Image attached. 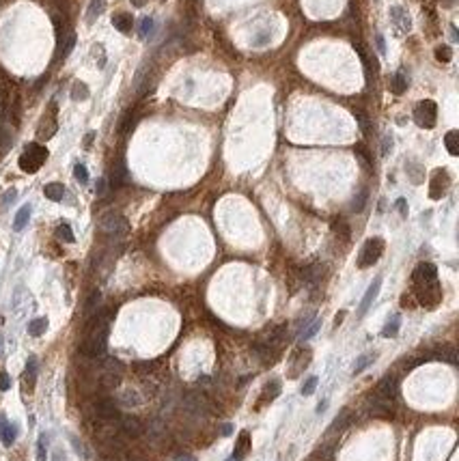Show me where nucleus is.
<instances>
[{
  "label": "nucleus",
  "instance_id": "1",
  "mask_svg": "<svg viewBox=\"0 0 459 461\" xmlns=\"http://www.w3.org/2000/svg\"><path fill=\"white\" fill-rule=\"evenodd\" d=\"M414 287H416V298L422 306L431 308L442 300V291L437 285V270L433 263H418L412 274Z\"/></svg>",
  "mask_w": 459,
  "mask_h": 461
},
{
  "label": "nucleus",
  "instance_id": "2",
  "mask_svg": "<svg viewBox=\"0 0 459 461\" xmlns=\"http://www.w3.org/2000/svg\"><path fill=\"white\" fill-rule=\"evenodd\" d=\"M108 328H110V315H95L87 326V336L80 345V351L87 358H102L108 343Z\"/></svg>",
  "mask_w": 459,
  "mask_h": 461
},
{
  "label": "nucleus",
  "instance_id": "3",
  "mask_svg": "<svg viewBox=\"0 0 459 461\" xmlns=\"http://www.w3.org/2000/svg\"><path fill=\"white\" fill-rule=\"evenodd\" d=\"M48 160V149L37 145V142H33V145H28L24 149V153L20 155V168L24 172H37L41 166H44V162Z\"/></svg>",
  "mask_w": 459,
  "mask_h": 461
},
{
  "label": "nucleus",
  "instance_id": "4",
  "mask_svg": "<svg viewBox=\"0 0 459 461\" xmlns=\"http://www.w3.org/2000/svg\"><path fill=\"white\" fill-rule=\"evenodd\" d=\"M399 394V381L394 375H386L384 379H379V384L375 386V390L371 394V403H394Z\"/></svg>",
  "mask_w": 459,
  "mask_h": 461
},
{
  "label": "nucleus",
  "instance_id": "5",
  "mask_svg": "<svg viewBox=\"0 0 459 461\" xmlns=\"http://www.w3.org/2000/svg\"><path fill=\"white\" fill-rule=\"evenodd\" d=\"M384 252V240L382 237H371L367 240V244L362 246L360 250V257H358V268H371V265H375L379 261V257H382Z\"/></svg>",
  "mask_w": 459,
  "mask_h": 461
},
{
  "label": "nucleus",
  "instance_id": "6",
  "mask_svg": "<svg viewBox=\"0 0 459 461\" xmlns=\"http://www.w3.org/2000/svg\"><path fill=\"white\" fill-rule=\"evenodd\" d=\"M99 228H102L106 235L121 237V235L127 233V228H130V226H127V220L121 213L108 211V213H104L102 218H99Z\"/></svg>",
  "mask_w": 459,
  "mask_h": 461
},
{
  "label": "nucleus",
  "instance_id": "7",
  "mask_svg": "<svg viewBox=\"0 0 459 461\" xmlns=\"http://www.w3.org/2000/svg\"><path fill=\"white\" fill-rule=\"evenodd\" d=\"M414 121L418 127H425V129H431L435 127V121H437V106L433 99H425L416 106L414 110Z\"/></svg>",
  "mask_w": 459,
  "mask_h": 461
},
{
  "label": "nucleus",
  "instance_id": "8",
  "mask_svg": "<svg viewBox=\"0 0 459 461\" xmlns=\"http://www.w3.org/2000/svg\"><path fill=\"white\" fill-rule=\"evenodd\" d=\"M448 188H450V177H448V172L444 170V168L433 170L431 183H429V196H431L433 200H437V198H442L444 194L448 192Z\"/></svg>",
  "mask_w": 459,
  "mask_h": 461
},
{
  "label": "nucleus",
  "instance_id": "9",
  "mask_svg": "<svg viewBox=\"0 0 459 461\" xmlns=\"http://www.w3.org/2000/svg\"><path fill=\"white\" fill-rule=\"evenodd\" d=\"M56 129H59V123H56V104H52L48 108V112L44 114V119H41L37 136L41 140H48V138H52V136L56 134Z\"/></svg>",
  "mask_w": 459,
  "mask_h": 461
},
{
  "label": "nucleus",
  "instance_id": "10",
  "mask_svg": "<svg viewBox=\"0 0 459 461\" xmlns=\"http://www.w3.org/2000/svg\"><path fill=\"white\" fill-rule=\"evenodd\" d=\"M311 364V349L308 347H300L296 354L291 356V369H289V377H298L306 366Z\"/></svg>",
  "mask_w": 459,
  "mask_h": 461
},
{
  "label": "nucleus",
  "instance_id": "11",
  "mask_svg": "<svg viewBox=\"0 0 459 461\" xmlns=\"http://www.w3.org/2000/svg\"><path fill=\"white\" fill-rule=\"evenodd\" d=\"M102 381H104V386H117L119 381H121V362H117V360H108L104 366V373H102Z\"/></svg>",
  "mask_w": 459,
  "mask_h": 461
},
{
  "label": "nucleus",
  "instance_id": "12",
  "mask_svg": "<svg viewBox=\"0 0 459 461\" xmlns=\"http://www.w3.org/2000/svg\"><path fill=\"white\" fill-rule=\"evenodd\" d=\"M95 414L99 416V418H104V420H112V418H117L119 416V407H117V403L114 401L104 399V401L95 403Z\"/></svg>",
  "mask_w": 459,
  "mask_h": 461
},
{
  "label": "nucleus",
  "instance_id": "13",
  "mask_svg": "<svg viewBox=\"0 0 459 461\" xmlns=\"http://www.w3.org/2000/svg\"><path fill=\"white\" fill-rule=\"evenodd\" d=\"M379 287H382V278L377 276V278L371 283V287L367 289V293H364V298H362V302H360V311H358V315H360V317H362L364 313H367L369 308H371V304L375 302L377 293H379Z\"/></svg>",
  "mask_w": 459,
  "mask_h": 461
},
{
  "label": "nucleus",
  "instance_id": "14",
  "mask_svg": "<svg viewBox=\"0 0 459 461\" xmlns=\"http://www.w3.org/2000/svg\"><path fill=\"white\" fill-rule=\"evenodd\" d=\"M248 452H250V435H248V431H242L240 437H238V442H235L233 457L228 459V461H244V457H246Z\"/></svg>",
  "mask_w": 459,
  "mask_h": 461
},
{
  "label": "nucleus",
  "instance_id": "15",
  "mask_svg": "<svg viewBox=\"0 0 459 461\" xmlns=\"http://www.w3.org/2000/svg\"><path fill=\"white\" fill-rule=\"evenodd\" d=\"M324 274H326V265L313 263V265H308V268L302 270V278H304V283H308V285H317V283H321Z\"/></svg>",
  "mask_w": 459,
  "mask_h": 461
},
{
  "label": "nucleus",
  "instance_id": "16",
  "mask_svg": "<svg viewBox=\"0 0 459 461\" xmlns=\"http://www.w3.org/2000/svg\"><path fill=\"white\" fill-rule=\"evenodd\" d=\"M121 429H123V433L130 435V437H138V435H142V431H145L142 422L138 418H134V416H127V418L121 420Z\"/></svg>",
  "mask_w": 459,
  "mask_h": 461
},
{
  "label": "nucleus",
  "instance_id": "17",
  "mask_svg": "<svg viewBox=\"0 0 459 461\" xmlns=\"http://www.w3.org/2000/svg\"><path fill=\"white\" fill-rule=\"evenodd\" d=\"M278 394H281V381L278 379H272V381H268V384L263 386V394H261V399H259V403H257V405H263V403H268V401H274Z\"/></svg>",
  "mask_w": 459,
  "mask_h": 461
},
{
  "label": "nucleus",
  "instance_id": "18",
  "mask_svg": "<svg viewBox=\"0 0 459 461\" xmlns=\"http://www.w3.org/2000/svg\"><path fill=\"white\" fill-rule=\"evenodd\" d=\"M35 379H37V360L31 358L26 362V373H24V379H22V384H24V390L26 392H33V388H35Z\"/></svg>",
  "mask_w": 459,
  "mask_h": 461
},
{
  "label": "nucleus",
  "instance_id": "19",
  "mask_svg": "<svg viewBox=\"0 0 459 461\" xmlns=\"http://www.w3.org/2000/svg\"><path fill=\"white\" fill-rule=\"evenodd\" d=\"M390 18H392L394 24L399 26V31H403V33L410 31V26H412L410 16H407V13L401 9V7H392V9H390Z\"/></svg>",
  "mask_w": 459,
  "mask_h": 461
},
{
  "label": "nucleus",
  "instance_id": "20",
  "mask_svg": "<svg viewBox=\"0 0 459 461\" xmlns=\"http://www.w3.org/2000/svg\"><path fill=\"white\" fill-rule=\"evenodd\" d=\"M0 435H3V442L7 446H11L13 442H16V437H18V427L13 422H7L3 418L0 420Z\"/></svg>",
  "mask_w": 459,
  "mask_h": 461
},
{
  "label": "nucleus",
  "instance_id": "21",
  "mask_svg": "<svg viewBox=\"0 0 459 461\" xmlns=\"http://www.w3.org/2000/svg\"><path fill=\"white\" fill-rule=\"evenodd\" d=\"M112 26L117 28L119 33H130L132 26H134V20L130 13H117V16L112 18Z\"/></svg>",
  "mask_w": 459,
  "mask_h": 461
},
{
  "label": "nucleus",
  "instance_id": "22",
  "mask_svg": "<svg viewBox=\"0 0 459 461\" xmlns=\"http://www.w3.org/2000/svg\"><path fill=\"white\" fill-rule=\"evenodd\" d=\"M44 194L50 200H63V196H65V185L63 183H48L44 188Z\"/></svg>",
  "mask_w": 459,
  "mask_h": 461
},
{
  "label": "nucleus",
  "instance_id": "23",
  "mask_svg": "<svg viewBox=\"0 0 459 461\" xmlns=\"http://www.w3.org/2000/svg\"><path fill=\"white\" fill-rule=\"evenodd\" d=\"M28 220H31V205H24L22 209L16 213V220H13V228H16V231H22V228L28 224Z\"/></svg>",
  "mask_w": 459,
  "mask_h": 461
},
{
  "label": "nucleus",
  "instance_id": "24",
  "mask_svg": "<svg viewBox=\"0 0 459 461\" xmlns=\"http://www.w3.org/2000/svg\"><path fill=\"white\" fill-rule=\"evenodd\" d=\"M48 330V319L46 317H37V319H33L28 323V334L31 336H41Z\"/></svg>",
  "mask_w": 459,
  "mask_h": 461
},
{
  "label": "nucleus",
  "instance_id": "25",
  "mask_svg": "<svg viewBox=\"0 0 459 461\" xmlns=\"http://www.w3.org/2000/svg\"><path fill=\"white\" fill-rule=\"evenodd\" d=\"M444 145H446L450 155H459V132H457V129H450V132L446 134Z\"/></svg>",
  "mask_w": 459,
  "mask_h": 461
},
{
  "label": "nucleus",
  "instance_id": "26",
  "mask_svg": "<svg viewBox=\"0 0 459 461\" xmlns=\"http://www.w3.org/2000/svg\"><path fill=\"white\" fill-rule=\"evenodd\" d=\"M127 183V170L123 164H117V166L112 168V185L114 188H119V185H125Z\"/></svg>",
  "mask_w": 459,
  "mask_h": 461
},
{
  "label": "nucleus",
  "instance_id": "27",
  "mask_svg": "<svg viewBox=\"0 0 459 461\" xmlns=\"http://www.w3.org/2000/svg\"><path fill=\"white\" fill-rule=\"evenodd\" d=\"M71 99H76V102H84V99H89V89L84 82H74L71 86Z\"/></svg>",
  "mask_w": 459,
  "mask_h": 461
},
{
  "label": "nucleus",
  "instance_id": "28",
  "mask_svg": "<svg viewBox=\"0 0 459 461\" xmlns=\"http://www.w3.org/2000/svg\"><path fill=\"white\" fill-rule=\"evenodd\" d=\"M405 89H407V80H405V76L399 71V74H394L392 80H390V91L394 93V95H401Z\"/></svg>",
  "mask_w": 459,
  "mask_h": 461
},
{
  "label": "nucleus",
  "instance_id": "29",
  "mask_svg": "<svg viewBox=\"0 0 459 461\" xmlns=\"http://www.w3.org/2000/svg\"><path fill=\"white\" fill-rule=\"evenodd\" d=\"M104 0H91V5H89V11H87V20L89 22H95L97 16H102V11H104Z\"/></svg>",
  "mask_w": 459,
  "mask_h": 461
},
{
  "label": "nucleus",
  "instance_id": "30",
  "mask_svg": "<svg viewBox=\"0 0 459 461\" xmlns=\"http://www.w3.org/2000/svg\"><path fill=\"white\" fill-rule=\"evenodd\" d=\"M13 145V134L9 127L0 125V151H9Z\"/></svg>",
  "mask_w": 459,
  "mask_h": 461
},
{
  "label": "nucleus",
  "instance_id": "31",
  "mask_svg": "<svg viewBox=\"0 0 459 461\" xmlns=\"http://www.w3.org/2000/svg\"><path fill=\"white\" fill-rule=\"evenodd\" d=\"M56 237H59L61 242H67V244H71V242L76 240V237H74V231H71L69 224H59V226H56Z\"/></svg>",
  "mask_w": 459,
  "mask_h": 461
},
{
  "label": "nucleus",
  "instance_id": "32",
  "mask_svg": "<svg viewBox=\"0 0 459 461\" xmlns=\"http://www.w3.org/2000/svg\"><path fill=\"white\" fill-rule=\"evenodd\" d=\"M373 360H375V354H364V356L358 358V362L354 364V375H358V373H362V371L367 369V366L373 362Z\"/></svg>",
  "mask_w": 459,
  "mask_h": 461
},
{
  "label": "nucleus",
  "instance_id": "33",
  "mask_svg": "<svg viewBox=\"0 0 459 461\" xmlns=\"http://www.w3.org/2000/svg\"><path fill=\"white\" fill-rule=\"evenodd\" d=\"M69 440H71V446H74L76 452H78V455H80L82 459H91V450H89L80 440H78L76 435H69Z\"/></svg>",
  "mask_w": 459,
  "mask_h": 461
},
{
  "label": "nucleus",
  "instance_id": "34",
  "mask_svg": "<svg viewBox=\"0 0 459 461\" xmlns=\"http://www.w3.org/2000/svg\"><path fill=\"white\" fill-rule=\"evenodd\" d=\"M397 332H399V317H392V321L386 323V328L382 330V336L392 338V336H397Z\"/></svg>",
  "mask_w": 459,
  "mask_h": 461
},
{
  "label": "nucleus",
  "instance_id": "35",
  "mask_svg": "<svg viewBox=\"0 0 459 461\" xmlns=\"http://www.w3.org/2000/svg\"><path fill=\"white\" fill-rule=\"evenodd\" d=\"M405 170H407V175H410V179H412L414 183H422V175H420V172H422V168L418 166V164L410 162V164H407V166H405Z\"/></svg>",
  "mask_w": 459,
  "mask_h": 461
},
{
  "label": "nucleus",
  "instance_id": "36",
  "mask_svg": "<svg viewBox=\"0 0 459 461\" xmlns=\"http://www.w3.org/2000/svg\"><path fill=\"white\" fill-rule=\"evenodd\" d=\"M437 358H440V360H446V362H450V364H455V362H457V351H455L453 347H446V345H444V347L437 351Z\"/></svg>",
  "mask_w": 459,
  "mask_h": 461
},
{
  "label": "nucleus",
  "instance_id": "37",
  "mask_svg": "<svg viewBox=\"0 0 459 461\" xmlns=\"http://www.w3.org/2000/svg\"><path fill=\"white\" fill-rule=\"evenodd\" d=\"M367 198H369V192L367 190H360V194L354 198V203H351V209L354 211H362L364 205H367Z\"/></svg>",
  "mask_w": 459,
  "mask_h": 461
},
{
  "label": "nucleus",
  "instance_id": "38",
  "mask_svg": "<svg viewBox=\"0 0 459 461\" xmlns=\"http://www.w3.org/2000/svg\"><path fill=\"white\" fill-rule=\"evenodd\" d=\"M99 300H102V295H99V291H93V293H91V298L87 300V306H84V311H87V315L95 313V308H97V304H99Z\"/></svg>",
  "mask_w": 459,
  "mask_h": 461
},
{
  "label": "nucleus",
  "instance_id": "39",
  "mask_svg": "<svg viewBox=\"0 0 459 461\" xmlns=\"http://www.w3.org/2000/svg\"><path fill=\"white\" fill-rule=\"evenodd\" d=\"M435 59L440 61V63H448L450 59H453V52H450L448 46H440V48L435 50Z\"/></svg>",
  "mask_w": 459,
  "mask_h": 461
},
{
  "label": "nucleus",
  "instance_id": "40",
  "mask_svg": "<svg viewBox=\"0 0 459 461\" xmlns=\"http://www.w3.org/2000/svg\"><path fill=\"white\" fill-rule=\"evenodd\" d=\"M123 403H125V405H140L142 399L138 397V392H136V390H125L123 392Z\"/></svg>",
  "mask_w": 459,
  "mask_h": 461
},
{
  "label": "nucleus",
  "instance_id": "41",
  "mask_svg": "<svg viewBox=\"0 0 459 461\" xmlns=\"http://www.w3.org/2000/svg\"><path fill=\"white\" fill-rule=\"evenodd\" d=\"M74 177H76L80 183H87V181H89V170H87V166H84V164H76Z\"/></svg>",
  "mask_w": 459,
  "mask_h": 461
},
{
  "label": "nucleus",
  "instance_id": "42",
  "mask_svg": "<svg viewBox=\"0 0 459 461\" xmlns=\"http://www.w3.org/2000/svg\"><path fill=\"white\" fill-rule=\"evenodd\" d=\"M334 231H336V235H341L343 240H349V226L345 224V222L343 220H339V222H334Z\"/></svg>",
  "mask_w": 459,
  "mask_h": 461
},
{
  "label": "nucleus",
  "instance_id": "43",
  "mask_svg": "<svg viewBox=\"0 0 459 461\" xmlns=\"http://www.w3.org/2000/svg\"><path fill=\"white\" fill-rule=\"evenodd\" d=\"M134 369L138 375H149L153 371V362H138V364H134Z\"/></svg>",
  "mask_w": 459,
  "mask_h": 461
},
{
  "label": "nucleus",
  "instance_id": "44",
  "mask_svg": "<svg viewBox=\"0 0 459 461\" xmlns=\"http://www.w3.org/2000/svg\"><path fill=\"white\" fill-rule=\"evenodd\" d=\"M37 461H46V433L39 435V444H37Z\"/></svg>",
  "mask_w": 459,
  "mask_h": 461
},
{
  "label": "nucleus",
  "instance_id": "45",
  "mask_svg": "<svg viewBox=\"0 0 459 461\" xmlns=\"http://www.w3.org/2000/svg\"><path fill=\"white\" fill-rule=\"evenodd\" d=\"M151 31H153V20L151 18H145V20L140 22V37H147Z\"/></svg>",
  "mask_w": 459,
  "mask_h": 461
},
{
  "label": "nucleus",
  "instance_id": "46",
  "mask_svg": "<svg viewBox=\"0 0 459 461\" xmlns=\"http://www.w3.org/2000/svg\"><path fill=\"white\" fill-rule=\"evenodd\" d=\"M319 326H321V321H313V326H308V330H304V332L300 334V338H302V341H306V338L315 336V334H317V330H319Z\"/></svg>",
  "mask_w": 459,
  "mask_h": 461
},
{
  "label": "nucleus",
  "instance_id": "47",
  "mask_svg": "<svg viewBox=\"0 0 459 461\" xmlns=\"http://www.w3.org/2000/svg\"><path fill=\"white\" fill-rule=\"evenodd\" d=\"M315 386H317V377H308L306 381H304V386H302V394H313L315 392Z\"/></svg>",
  "mask_w": 459,
  "mask_h": 461
},
{
  "label": "nucleus",
  "instance_id": "48",
  "mask_svg": "<svg viewBox=\"0 0 459 461\" xmlns=\"http://www.w3.org/2000/svg\"><path fill=\"white\" fill-rule=\"evenodd\" d=\"M74 46H76V35L71 33L69 37H67V41H65V46H63V50H61V54H63V56H67V54L71 52V50H74Z\"/></svg>",
  "mask_w": 459,
  "mask_h": 461
},
{
  "label": "nucleus",
  "instance_id": "49",
  "mask_svg": "<svg viewBox=\"0 0 459 461\" xmlns=\"http://www.w3.org/2000/svg\"><path fill=\"white\" fill-rule=\"evenodd\" d=\"M16 196H18V190H9L3 198H0V207H7L9 203H13V200H16Z\"/></svg>",
  "mask_w": 459,
  "mask_h": 461
},
{
  "label": "nucleus",
  "instance_id": "50",
  "mask_svg": "<svg viewBox=\"0 0 459 461\" xmlns=\"http://www.w3.org/2000/svg\"><path fill=\"white\" fill-rule=\"evenodd\" d=\"M11 388V379H9V375H7V373H0V390H9Z\"/></svg>",
  "mask_w": 459,
  "mask_h": 461
},
{
  "label": "nucleus",
  "instance_id": "51",
  "mask_svg": "<svg viewBox=\"0 0 459 461\" xmlns=\"http://www.w3.org/2000/svg\"><path fill=\"white\" fill-rule=\"evenodd\" d=\"M356 114V119H358V123H360V127L364 129V132H369V119L364 117L362 112H354Z\"/></svg>",
  "mask_w": 459,
  "mask_h": 461
},
{
  "label": "nucleus",
  "instance_id": "52",
  "mask_svg": "<svg viewBox=\"0 0 459 461\" xmlns=\"http://www.w3.org/2000/svg\"><path fill=\"white\" fill-rule=\"evenodd\" d=\"M268 41H270V33H259V37H257L253 43H255V46H259V48H261V46H265Z\"/></svg>",
  "mask_w": 459,
  "mask_h": 461
},
{
  "label": "nucleus",
  "instance_id": "53",
  "mask_svg": "<svg viewBox=\"0 0 459 461\" xmlns=\"http://www.w3.org/2000/svg\"><path fill=\"white\" fill-rule=\"evenodd\" d=\"M397 209H399V213H401V215H403V218H405V215H407V207H405V198H399V200H397Z\"/></svg>",
  "mask_w": 459,
  "mask_h": 461
},
{
  "label": "nucleus",
  "instance_id": "54",
  "mask_svg": "<svg viewBox=\"0 0 459 461\" xmlns=\"http://www.w3.org/2000/svg\"><path fill=\"white\" fill-rule=\"evenodd\" d=\"M375 43H377V52H386V43H384V37H382V35H377V37H375Z\"/></svg>",
  "mask_w": 459,
  "mask_h": 461
},
{
  "label": "nucleus",
  "instance_id": "55",
  "mask_svg": "<svg viewBox=\"0 0 459 461\" xmlns=\"http://www.w3.org/2000/svg\"><path fill=\"white\" fill-rule=\"evenodd\" d=\"M97 194H99V196L106 194V179H99V181H97Z\"/></svg>",
  "mask_w": 459,
  "mask_h": 461
},
{
  "label": "nucleus",
  "instance_id": "56",
  "mask_svg": "<svg viewBox=\"0 0 459 461\" xmlns=\"http://www.w3.org/2000/svg\"><path fill=\"white\" fill-rule=\"evenodd\" d=\"M231 431H233V427H231V424H228V422H226V424H222L220 433H222V435H231Z\"/></svg>",
  "mask_w": 459,
  "mask_h": 461
},
{
  "label": "nucleus",
  "instance_id": "57",
  "mask_svg": "<svg viewBox=\"0 0 459 461\" xmlns=\"http://www.w3.org/2000/svg\"><path fill=\"white\" fill-rule=\"evenodd\" d=\"M390 147H392V140L388 138V136H386V138H384V149H382V151H384V153H388Z\"/></svg>",
  "mask_w": 459,
  "mask_h": 461
},
{
  "label": "nucleus",
  "instance_id": "58",
  "mask_svg": "<svg viewBox=\"0 0 459 461\" xmlns=\"http://www.w3.org/2000/svg\"><path fill=\"white\" fill-rule=\"evenodd\" d=\"M93 138H95V134H93V132H91V134H87V140H84V145H87V147H89V145H91V142H93Z\"/></svg>",
  "mask_w": 459,
  "mask_h": 461
},
{
  "label": "nucleus",
  "instance_id": "59",
  "mask_svg": "<svg viewBox=\"0 0 459 461\" xmlns=\"http://www.w3.org/2000/svg\"><path fill=\"white\" fill-rule=\"evenodd\" d=\"M177 461H194V457H188V455H181V457H177Z\"/></svg>",
  "mask_w": 459,
  "mask_h": 461
},
{
  "label": "nucleus",
  "instance_id": "60",
  "mask_svg": "<svg viewBox=\"0 0 459 461\" xmlns=\"http://www.w3.org/2000/svg\"><path fill=\"white\" fill-rule=\"evenodd\" d=\"M145 3H147V0H132V5H134V7H142Z\"/></svg>",
  "mask_w": 459,
  "mask_h": 461
},
{
  "label": "nucleus",
  "instance_id": "61",
  "mask_svg": "<svg viewBox=\"0 0 459 461\" xmlns=\"http://www.w3.org/2000/svg\"><path fill=\"white\" fill-rule=\"evenodd\" d=\"M343 317H345V313H339V315H336V326H339V323L343 321Z\"/></svg>",
  "mask_w": 459,
  "mask_h": 461
},
{
  "label": "nucleus",
  "instance_id": "62",
  "mask_svg": "<svg viewBox=\"0 0 459 461\" xmlns=\"http://www.w3.org/2000/svg\"><path fill=\"white\" fill-rule=\"evenodd\" d=\"M324 409H326V401H324V403H319V407H317V412L321 414V412H324Z\"/></svg>",
  "mask_w": 459,
  "mask_h": 461
},
{
  "label": "nucleus",
  "instance_id": "63",
  "mask_svg": "<svg viewBox=\"0 0 459 461\" xmlns=\"http://www.w3.org/2000/svg\"><path fill=\"white\" fill-rule=\"evenodd\" d=\"M54 461H59V457H54Z\"/></svg>",
  "mask_w": 459,
  "mask_h": 461
},
{
  "label": "nucleus",
  "instance_id": "64",
  "mask_svg": "<svg viewBox=\"0 0 459 461\" xmlns=\"http://www.w3.org/2000/svg\"><path fill=\"white\" fill-rule=\"evenodd\" d=\"M0 345H3V338H0Z\"/></svg>",
  "mask_w": 459,
  "mask_h": 461
}]
</instances>
